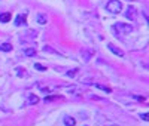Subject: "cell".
I'll return each mask as SVG.
<instances>
[{"label": "cell", "mask_w": 149, "mask_h": 126, "mask_svg": "<svg viewBox=\"0 0 149 126\" xmlns=\"http://www.w3.org/2000/svg\"><path fill=\"white\" fill-rule=\"evenodd\" d=\"M106 9H107V12H110V14H119V12L122 10V3L119 2V0H109L107 5H106Z\"/></svg>", "instance_id": "obj_1"}, {"label": "cell", "mask_w": 149, "mask_h": 126, "mask_svg": "<svg viewBox=\"0 0 149 126\" xmlns=\"http://www.w3.org/2000/svg\"><path fill=\"white\" fill-rule=\"evenodd\" d=\"M112 30H119L121 33H124V34H128V33H131L133 31V25H130V24H124V22H116L113 27H112Z\"/></svg>", "instance_id": "obj_2"}, {"label": "cell", "mask_w": 149, "mask_h": 126, "mask_svg": "<svg viewBox=\"0 0 149 126\" xmlns=\"http://www.w3.org/2000/svg\"><path fill=\"white\" fill-rule=\"evenodd\" d=\"M107 48H109V50H112L116 56H119V58H122L124 56V50H121L119 48H116L113 43H107Z\"/></svg>", "instance_id": "obj_3"}, {"label": "cell", "mask_w": 149, "mask_h": 126, "mask_svg": "<svg viewBox=\"0 0 149 126\" xmlns=\"http://www.w3.org/2000/svg\"><path fill=\"white\" fill-rule=\"evenodd\" d=\"M125 17L127 19H136V17H137V10H136V8H128L127 12H125Z\"/></svg>", "instance_id": "obj_4"}, {"label": "cell", "mask_w": 149, "mask_h": 126, "mask_svg": "<svg viewBox=\"0 0 149 126\" xmlns=\"http://www.w3.org/2000/svg\"><path fill=\"white\" fill-rule=\"evenodd\" d=\"M63 122H64L66 126H74V125H76V120H74L72 116H64Z\"/></svg>", "instance_id": "obj_5"}, {"label": "cell", "mask_w": 149, "mask_h": 126, "mask_svg": "<svg viewBox=\"0 0 149 126\" xmlns=\"http://www.w3.org/2000/svg\"><path fill=\"white\" fill-rule=\"evenodd\" d=\"M36 21L39 22V24H42V25H43V24H46V22H48V17H46L45 14H37V15H36Z\"/></svg>", "instance_id": "obj_6"}, {"label": "cell", "mask_w": 149, "mask_h": 126, "mask_svg": "<svg viewBox=\"0 0 149 126\" xmlns=\"http://www.w3.org/2000/svg\"><path fill=\"white\" fill-rule=\"evenodd\" d=\"M10 18H12V15L9 14V12H5V14H0V22H9L10 21Z\"/></svg>", "instance_id": "obj_7"}, {"label": "cell", "mask_w": 149, "mask_h": 126, "mask_svg": "<svg viewBox=\"0 0 149 126\" xmlns=\"http://www.w3.org/2000/svg\"><path fill=\"white\" fill-rule=\"evenodd\" d=\"M29 103H30L31 105L37 104V103H39V96H37V95H34V94H31V95L29 96Z\"/></svg>", "instance_id": "obj_8"}, {"label": "cell", "mask_w": 149, "mask_h": 126, "mask_svg": "<svg viewBox=\"0 0 149 126\" xmlns=\"http://www.w3.org/2000/svg\"><path fill=\"white\" fill-rule=\"evenodd\" d=\"M0 50H3V52H9V50H12V45L10 43H2V45H0Z\"/></svg>", "instance_id": "obj_9"}, {"label": "cell", "mask_w": 149, "mask_h": 126, "mask_svg": "<svg viewBox=\"0 0 149 126\" xmlns=\"http://www.w3.org/2000/svg\"><path fill=\"white\" fill-rule=\"evenodd\" d=\"M95 87H97V89H102V91H103V92H106V94H110V92H112V89H110L109 86H103V85H98V83H97V85H95Z\"/></svg>", "instance_id": "obj_10"}, {"label": "cell", "mask_w": 149, "mask_h": 126, "mask_svg": "<svg viewBox=\"0 0 149 126\" xmlns=\"http://www.w3.org/2000/svg\"><path fill=\"white\" fill-rule=\"evenodd\" d=\"M24 55H26V56H34L36 55V49H33V48L26 49V50H24Z\"/></svg>", "instance_id": "obj_11"}, {"label": "cell", "mask_w": 149, "mask_h": 126, "mask_svg": "<svg viewBox=\"0 0 149 126\" xmlns=\"http://www.w3.org/2000/svg\"><path fill=\"white\" fill-rule=\"evenodd\" d=\"M22 24H26V17L18 15L17 19H15V25H22Z\"/></svg>", "instance_id": "obj_12"}, {"label": "cell", "mask_w": 149, "mask_h": 126, "mask_svg": "<svg viewBox=\"0 0 149 126\" xmlns=\"http://www.w3.org/2000/svg\"><path fill=\"white\" fill-rule=\"evenodd\" d=\"M34 68L39 70V71H46V67H43L42 64H34Z\"/></svg>", "instance_id": "obj_13"}, {"label": "cell", "mask_w": 149, "mask_h": 126, "mask_svg": "<svg viewBox=\"0 0 149 126\" xmlns=\"http://www.w3.org/2000/svg\"><path fill=\"white\" fill-rule=\"evenodd\" d=\"M140 119H142V120H145V122H148V120H149L148 113H142V114H140Z\"/></svg>", "instance_id": "obj_14"}, {"label": "cell", "mask_w": 149, "mask_h": 126, "mask_svg": "<svg viewBox=\"0 0 149 126\" xmlns=\"http://www.w3.org/2000/svg\"><path fill=\"white\" fill-rule=\"evenodd\" d=\"M74 74H76V70H73V71H69V73H67V76H69V77H73Z\"/></svg>", "instance_id": "obj_15"}]
</instances>
